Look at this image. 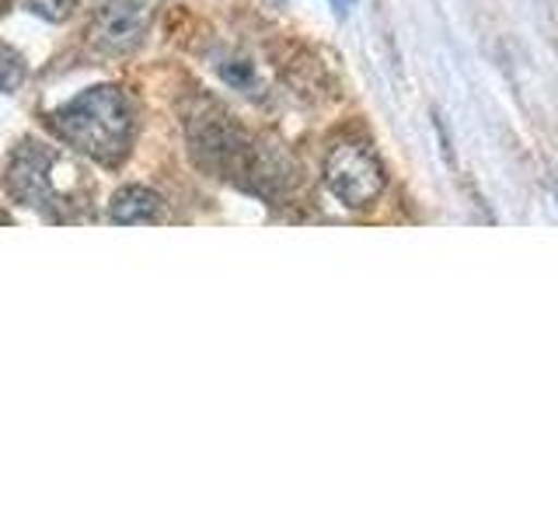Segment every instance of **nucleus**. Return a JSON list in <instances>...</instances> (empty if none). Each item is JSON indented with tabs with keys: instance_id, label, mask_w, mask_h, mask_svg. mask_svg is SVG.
<instances>
[{
	"instance_id": "obj_2",
	"label": "nucleus",
	"mask_w": 558,
	"mask_h": 523,
	"mask_svg": "<svg viewBox=\"0 0 558 523\" xmlns=\"http://www.w3.org/2000/svg\"><path fill=\"white\" fill-rule=\"evenodd\" d=\"M52 130L98 165H119L133 144V105L112 84H95L52 109Z\"/></svg>"
},
{
	"instance_id": "obj_7",
	"label": "nucleus",
	"mask_w": 558,
	"mask_h": 523,
	"mask_svg": "<svg viewBox=\"0 0 558 523\" xmlns=\"http://www.w3.org/2000/svg\"><path fill=\"white\" fill-rule=\"evenodd\" d=\"M220 77H223L227 84H234V87H244V92H252V87H258L255 66H252V63H244V60H227V63H220Z\"/></svg>"
},
{
	"instance_id": "obj_3",
	"label": "nucleus",
	"mask_w": 558,
	"mask_h": 523,
	"mask_svg": "<svg viewBox=\"0 0 558 523\" xmlns=\"http://www.w3.org/2000/svg\"><path fill=\"white\" fill-rule=\"evenodd\" d=\"M325 185L342 206L371 209L388 188V171L371 144L345 136L336 139L325 154Z\"/></svg>"
},
{
	"instance_id": "obj_5",
	"label": "nucleus",
	"mask_w": 558,
	"mask_h": 523,
	"mask_svg": "<svg viewBox=\"0 0 558 523\" xmlns=\"http://www.w3.org/2000/svg\"><path fill=\"white\" fill-rule=\"evenodd\" d=\"M109 217L116 223H157L165 217V199L144 185H126L112 196Z\"/></svg>"
},
{
	"instance_id": "obj_4",
	"label": "nucleus",
	"mask_w": 558,
	"mask_h": 523,
	"mask_svg": "<svg viewBox=\"0 0 558 523\" xmlns=\"http://www.w3.org/2000/svg\"><path fill=\"white\" fill-rule=\"evenodd\" d=\"M161 0H101L92 17V42L105 52H130L144 42Z\"/></svg>"
},
{
	"instance_id": "obj_1",
	"label": "nucleus",
	"mask_w": 558,
	"mask_h": 523,
	"mask_svg": "<svg viewBox=\"0 0 558 523\" xmlns=\"http://www.w3.org/2000/svg\"><path fill=\"white\" fill-rule=\"evenodd\" d=\"M8 188L17 203L49 220H84L95 199V182L74 154L25 139L8 168Z\"/></svg>"
},
{
	"instance_id": "obj_9",
	"label": "nucleus",
	"mask_w": 558,
	"mask_h": 523,
	"mask_svg": "<svg viewBox=\"0 0 558 523\" xmlns=\"http://www.w3.org/2000/svg\"><path fill=\"white\" fill-rule=\"evenodd\" d=\"M331 4H336V8H339V11H345V8H349V4H353V0H331Z\"/></svg>"
},
{
	"instance_id": "obj_6",
	"label": "nucleus",
	"mask_w": 558,
	"mask_h": 523,
	"mask_svg": "<svg viewBox=\"0 0 558 523\" xmlns=\"http://www.w3.org/2000/svg\"><path fill=\"white\" fill-rule=\"evenodd\" d=\"M28 81V63H25V57L17 49H11V46H4L0 42V92L4 95H11V92H17Z\"/></svg>"
},
{
	"instance_id": "obj_8",
	"label": "nucleus",
	"mask_w": 558,
	"mask_h": 523,
	"mask_svg": "<svg viewBox=\"0 0 558 523\" xmlns=\"http://www.w3.org/2000/svg\"><path fill=\"white\" fill-rule=\"evenodd\" d=\"M28 8L39 17H46V22L60 25L70 17V11H74V0H28Z\"/></svg>"
}]
</instances>
